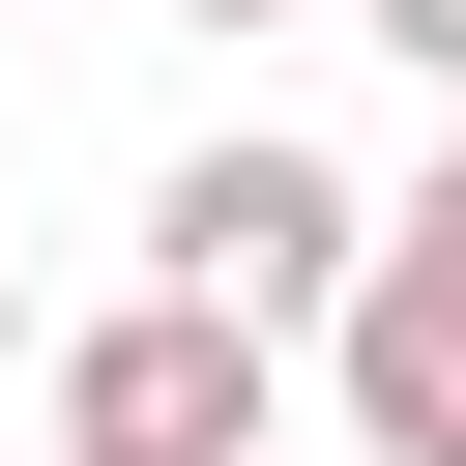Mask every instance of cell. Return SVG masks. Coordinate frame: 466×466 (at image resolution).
<instances>
[{
    "instance_id": "obj_2",
    "label": "cell",
    "mask_w": 466,
    "mask_h": 466,
    "mask_svg": "<svg viewBox=\"0 0 466 466\" xmlns=\"http://www.w3.org/2000/svg\"><path fill=\"white\" fill-rule=\"evenodd\" d=\"M320 379H350V466H466V146L350 233V320H320Z\"/></svg>"
},
{
    "instance_id": "obj_8",
    "label": "cell",
    "mask_w": 466,
    "mask_h": 466,
    "mask_svg": "<svg viewBox=\"0 0 466 466\" xmlns=\"http://www.w3.org/2000/svg\"><path fill=\"white\" fill-rule=\"evenodd\" d=\"M262 466H291V437H262Z\"/></svg>"
},
{
    "instance_id": "obj_4",
    "label": "cell",
    "mask_w": 466,
    "mask_h": 466,
    "mask_svg": "<svg viewBox=\"0 0 466 466\" xmlns=\"http://www.w3.org/2000/svg\"><path fill=\"white\" fill-rule=\"evenodd\" d=\"M350 29H379V58H437V116H466V0H350Z\"/></svg>"
},
{
    "instance_id": "obj_3",
    "label": "cell",
    "mask_w": 466,
    "mask_h": 466,
    "mask_svg": "<svg viewBox=\"0 0 466 466\" xmlns=\"http://www.w3.org/2000/svg\"><path fill=\"white\" fill-rule=\"evenodd\" d=\"M58 437H87V466H262V437H291V350L204 320V291H116V320L58 350Z\"/></svg>"
},
{
    "instance_id": "obj_5",
    "label": "cell",
    "mask_w": 466,
    "mask_h": 466,
    "mask_svg": "<svg viewBox=\"0 0 466 466\" xmlns=\"http://www.w3.org/2000/svg\"><path fill=\"white\" fill-rule=\"evenodd\" d=\"M175 29H320V0H175Z\"/></svg>"
},
{
    "instance_id": "obj_6",
    "label": "cell",
    "mask_w": 466,
    "mask_h": 466,
    "mask_svg": "<svg viewBox=\"0 0 466 466\" xmlns=\"http://www.w3.org/2000/svg\"><path fill=\"white\" fill-rule=\"evenodd\" d=\"M0 350H29V291H0Z\"/></svg>"
},
{
    "instance_id": "obj_1",
    "label": "cell",
    "mask_w": 466,
    "mask_h": 466,
    "mask_svg": "<svg viewBox=\"0 0 466 466\" xmlns=\"http://www.w3.org/2000/svg\"><path fill=\"white\" fill-rule=\"evenodd\" d=\"M350 233H379V204H350L320 146H262V116H233V146H175V204H146V291H204V320L320 350V320H350Z\"/></svg>"
},
{
    "instance_id": "obj_7",
    "label": "cell",
    "mask_w": 466,
    "mask_h": 466,
    "mask_svg": "<svg viewBox=\"0 0 466 466\" xmlns=\"http://www.w3.org/2000/svg\"><path fill=\"white\" fill-rule=\"evenodd\" d=\"M58 466H87V437H58Z\"/></svg>"
}]
</instances>
